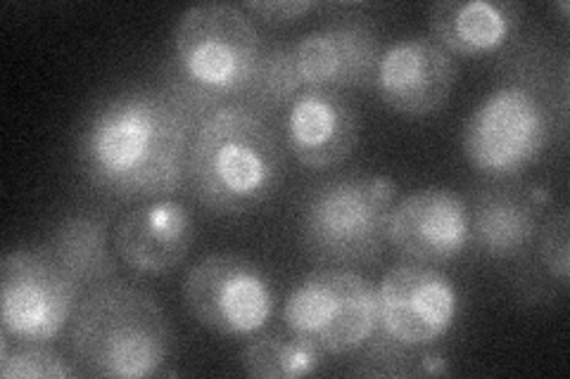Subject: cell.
I'll list each match as a JSON object with an SVG mask.
<instances>
[{
  "label": "cell",
  "instance_id": "obj_18",
  "mask_svg": "<svg viewBox=\"0 0 570 379\" xmlns=\"http://www.w3.org/2000/svg\"><path fill=\"white\" fill-rule=\"evenodd\" d=\"M79 290H94L117 276V266L107 247V221L98 216H69L43 245Z\"/></svg>",
  "mask_w": 570,
  "mask_h": 379
},
{
  "label": "cell",
  "instance_id": "obj_10",
  "mask_svg": "<svg viewBox=\"0 0 570 379\" xmlns=\"http://www.w3.org/2000/svg\"><path fill=\"white\" fill-rule=\"evenodd\" d=\"M379 290V332L406 349L435 345L459 313L454 282L438 268L402 263L390 268Z\"/></svg>",
  "mask_w": 570,
  "mask_h": 379
},
{
  "label": "cell",
  "instance_id": "obj_2",
  "mask_svg": "<svg viewBox=\"0 0 570 379\" xmlns=\"http://www.w3.org/2000/svg\"><path fill=\"white\" fill-rule=\"evenodd\" d=\"M283 148L262 110L224 102L193 131L188 180L195 200L219 216H240L269 202L283 178Z\"/></svg>",
  "mask_w": 570,
  "mask_h": 379
},
{
  "label": "cell",
  "instance_id": "obj_14",
  "mask_svg": "<svg viewBox=\"0 0 570 379\" xmlns=\"http://www.w3.org/2000/svg\"><path fill=\"white\" fill-rule=\"evenodd\" d=\"M360 114L341 90L305 88L285 117V146L305 169H333L354 152Z\"/></svg>",
  "mask_w": 570,
  "mask_h": 379
},
{
  "label": "cell",
  "instance_id": "obj_19",
  "mask_svg": "<svg viewBox=\"0 0 570 379\" xmlns=\"http://www.w3.org/2000/svg\"><path fill=\"white\" fill-rule=\"evenodd\" d=\"M240 368L255 379H299L321 368V351L288 328L264 332L240 351Z\"/></svg>",
  "mask_w": 570,
  "mask_h": 379
},
{
  "label": "cell",
  "instance_id": "obj_9",
  "mask_svg": "<svg viewBox=\"0 0 570 379\" xmlns=\"http://www.w3.org/2000/svg\"><path fill=\"white\" fill-rule=\"evenodd\" d=\"M184 303L205 330L249 337L269 325L276 306L266 270L240 255L217 251L195 263L184 280Z\"/></svg>",
  "mask_w": 570,
  "mask_h": 379
},
{
  "label": "cell",
  "instance_id": "obj_11",
  "mask_svg": "<svg viewBox=\"0 0 570 379\" xmlns=\"http://www.w3.org/2000/svg\"><path fill=\"white\" fill-rule=\"evenodd\" d=\"M385 240L414 263H444L471 245V209L448 188H425L392 205Z\"/></svg>",
  "mask_w": 570,
  "mask_h": 379
},
{
  "label": "cell",
  "instance_id": "obj_4",
  "mask_svg": "<svg viewBox=\"0 0 570 379\" xmlns=\"http://www.w3.org/2000/svg\"><path fill=\"white\" fill-rule=\"evenodd\" d=\"M174 52L181 74L178 96L198 110H214L224 98L247 93L262 58V39L243 8L203 3L178 17Z\"/></svg>",
  "mask_w": 570,
  "mask_h": 379
},
{
  "label": "cell",
  "instance_id": "obj_5",
  "mask_svg": "<svg viewBox=\"0 0 570 379\" xmlns=\"http://www.w3.org/2000/svg\"><path fill=\"white\" fill-rule=\"evenodd\" d=\"M397 186L387 176L354 173L321 183L302 207V245L318 261L335 266L376 263Z\"/></svg>",
  "mask_w": 570,
  "mask_h": 379
},
{
  "label": "cell",
  "instance_id": "obj_15",
  "mask_svg": "<svg viewBox=\"0 0 570 379\" xmlns=\"http://www.w3.org/2000/svg\"><path fill=\"white\" fill-rule=\"evenodd\" d=\"M193 242V216L171 197L129 209L115 226L117 257L138 276L171 273L186 261Z\"/></svg>",
  "mask_w": 570,
  "mask_h": 379
},
{
  "label": "cell",
  "instance_id": "obj_21",
  "mask_svg": "<svg viewBox=\"0 0 570 379\" xmlns=\"http://www.w3.org/2000/svg\"><path fill=\"white\" fill-rule=\"evenodd\" d=\"M0 335V377L3 379H69L77 370L46 345H17Z\"/></svg>",
  "mask_w": 570,
  "mask_h": 379
},
{
  "label": "cell",
  "instance_id": "obj_16",
  "mask_svg": "<svg viewBox=\"0 0 570 379\" xmlns=\"http://www.w3.org/2000/svg\"><path fill=\"white\" fill-rule=\"evenodd\" d=\"M523 22L511 0H438L428 10L431 39L459 58H488L502 50Z\"/></svg>",
  "mask_w": 570,
  "mask_h": 379
},
{
  "label": "cell",
  "instance_id": "obj_23",
  "mask_svg": "<svg viewBox=\"0 0 570 379\" xmlns=\"http://www.w3.org/2000/svg\"><path fill=\"white\" fill-rule=\"evenodd\" d=\"M316 8L318 3H312V0H253V3L243 6L247 14H255L257 20L272 27L293 24Z\"/></svg>",
  "mask_w": 570,
  "mask_h": 379
},
{
  "label": "cell",
  "instance_id": "obj_12",
  "mask_svg": "<svg viewBox=\"0 0 570 379\" xmlns=\"http://www.w3.org/2000/svg\"><path fill=\"white\" fill-rule=\"evenodd\" d=\"M456 74L452 52L428 36H412L383 50L373 86L392 112L425 119L448 104Z\"/></svg>",
  "mask_w": 570,
  "mask_h": 379
},
{
  "label": "cell",
  "instance_id": "obj_1",
  "mask_svg": "<svg viewBox=\"0 0 570 379\" xmlns=\"http://www.w3.org/2000/svg\"><path fill=\"white\" fill-rule=\"evenodd\" d=\"M195 126L181 96L129 90L88 117L79 138L81 169L117 200H163L188 178Z\"/></svg>",
  "mask_w": 570,
  "mask_h": 379
},
{
  "label": "cell",
  "instance_id": "obj_17",
  "mask_svg": "<svg viewBox=\"0 0 570 379\" xmlns=\"http://www.w3.org/2000/svg\"><path fill=\"white\" fill-rule=\"evenodd\" d=\"M549 202L544 188L485 190L471 216V238L492 259H513L540 230V211Z\"/></svg>",
  "mask_w": 570,
  "mask_h": 379
},
{
  "label": "cell",
  "instance_id": "obj_7",
  "mask_svg": "<svg viewBox=\"0 0 570 379\" xmlns=\"http://www.w3.org/2000/svg\"><path fill=\"white\" fill-rule=\"evenodd\" d=\"M551 133L549 110L521 83H507L478 102L463 126V154L490 178L521 176L538 161Z\"/></svg>",
  "mask_w": 570,
  "mask_h": 379
},
{
  "label": "cell",
  "instance_id": "obj_22",
  "mask_svg": "<svg viewBox=\"0 0 570 379\" xmlns=\"http://www.w3.org/2000/svg\"><path fill=\"white\" fill-rule=\"evenodd\" d=\"M540 259L547 273L561 287H566L570 276V228L566 211L554 213L544 223L540 232Z\"/></svg>",
  "mask_w": 570,
  "mask_h": 379
},
{
  "label": "cell",
  "instance_id": "obj_8",
  "mask_svg": "<svg viewBox=\"0 0 570 379\" xmlns=\"http://www.w3.org/2000/svg\"><path fill=\"white\" fill-rule=\"evenodd\" d=\"M81 290L46 247L14 249L0 263V322L14 345H50L67 328Z\"/></svg>",
  "mask_w": 570,
  "mask_h": 379
},
{
  "label": "cell",
  "instance_id": "obj_20",
  "mask_svg": "<svg viewBox=\"0 0 570 379\" xmlns=\"http://www.w3.org/2000/svg\"><path fill=\"white\" fill-rule=\"evenodd\" d=\"M305 83H302L293 46H274L269 50H262V58L255 71V79L247 88L249 102L257 110H278V107L291 104Z\"/></svg>",
  "mask_w": 570,
  "mask_h": 379
},
{
  "label": "cell",
  "instance_id": "obj_13",
  "mask_svg": "<svg viewBox=\"0 0 570 379\" xmlns=\"http://www.w3.org/2000/svg\"><path fill=\"white\" fill-rule=\"evenodd\" d=\"M383 56L379 31L366 22H335L302 36L293 46L305 88L343 90L368 86Z\"/></svg>",
  "mask_w": 570,
  "mask_h": 379
},
{
  "label": "cell",
  "instance_id": "obj_6",
  "mask_svg": "<svg viewBox=\"0 0 570 379\" xmlns=\"http://www.w3.org/2000/svg\"><path fill=\"white\" fill-rule=\"evenodd\" d=\"M283 322L321 353L362 351L379 330V290L347 268L312 270L285 301Z\"/></svg>",
  "mask_w": 570,
  "mask_h": 379
},
{
  "label": "cell",
  "instance_id": "obj_3",
  "mask_svg": "<svg viewBox=\"0 0 570 379\" xmlns=\"http://www.w3.org/2000/svg\"><path fill=\"white\" fill-rule=\"evenodd\" d=\"M69 341L83 375L142 379L167 363L171 328L153 295L110 280L83 295Z\"/></svg>",
  "mask_w": 570,
  "mask_h": 379
}]
</instances>
